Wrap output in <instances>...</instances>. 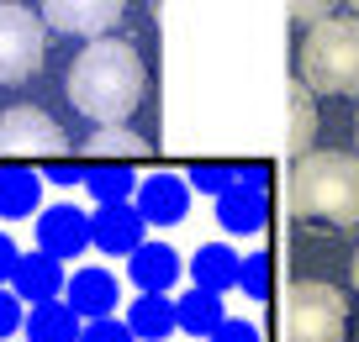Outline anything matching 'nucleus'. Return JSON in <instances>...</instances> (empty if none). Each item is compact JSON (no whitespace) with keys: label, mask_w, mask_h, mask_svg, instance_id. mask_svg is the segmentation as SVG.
Returning a JSON list of instances; mask_svg holds the SVG:
<instances>
[{"label":"nucleus","mask_w":359,"mask_h":342,"mask_svg":"<svg viewBox=\"0 0 359 342\" xmlns=\"http://www.w3.org/2000/svg\"><path fill=\"white\" fill-rule=\"evenodd\" d=\"M69 106L95 127H122L133 122V111L143 106V90H148V69L137 58L133 43L122 37H90L85 48L74 53L69 64Z\"/></svg>","instance_id":"f257e3e1"},{"label":"nucleus","mask_w":359,"mask_h":342,"mask_svg":"<svg viewBox=\"0 0 359 342\" xmlns=\"http://www.w3.org/2000/svg\"><path fill=\"white\" fill-rule=\"evenodd\" d=\"M291 206L312 227H333V232L359 227V158L354 153H306L291 174Z\"/></svg>","instance_id":"f03ea898"},{"label":"nucleus","mask_w":359,"mask_h":342,"mask_svg":"<svg viewBox=\"0 0 359 342\" xmlns=\"http://www.w3.org/2000/svg\"><path fill=\"white\" fill-rule=\"evenodd\" d=\"M302 79L317 95H359V16H327L306 32Z\"/></svg>","instance_id":"7ed1b4c3"},{"label":"nucleus","mask_w":359,"mask_h":342,"mask_svg":"<svg viewBox=\"0 0 359 342\" xmlns=\"http://www.w3.org/2000/svg\"><path fill=\"white\" fill-rule=\"evenodd\" d=\"M280 332L285 342H344L348 337L344 290L323 285V279H296L280 306Z\"/></svg>","instance_id":"20e7f679"},{"label":"nucleus","mask_w":359,"mask_h":342,"mask_svg":"<svg viewBox=\"0 0 359 342\" xmlns=\"http://www.w3.org/2000/svg\"><path fill=\"white\" fill-rule=\"evenodd\" d=\"M48 53V22L27 6L0 0V85H22L43 69Z\"/></svg>","instance_id":"39448f33"},{"label":"nucleus","mask_w":359,"mask_h":342,"mask_svg":"<svg viewBox=\"0 0 359 342\" xmlns=\"http://www.w3.org/2000/svg\"><path fill=\"white\" fill-rule=\"evenodd\" d=\"M69 137L64 127L37 106H6L0 111V164H22V158H64Z\"/></svg>","instance_id":"423d86ee"},{"label":"nucleus","mask_w":359,"mask_h":342,"mask_svg":"<svg viewBox=\"0 0 359 342\" xmlns=\"http://www.w3.org/2000/svg\"><path fill=\"white\" fill-rule=\"evenodd\" d=\"M127 0H37V16L48 22V32L64 37H111V27L122 22Z\"/></svg>","instance_id":"0eeeda50"},{"label":"nucleus","mask_w":359,"mask_h":342,"mask_svg":"<svg viewBox=\"0 0 359 342\" xmlns=\"http://www.w3.org/2000/svg\"><path fill=\"white\" fill-rule=\"evenodd\" d=\"M217 221L233 237H259L269 221V195H264V169H243L227 195H217Z\"/></svg>","instance_id":"6e6552de"},{"label":"nucleus","mask_w":359,"mask_h":342,"mask_svg":"<svg viewBox=\"0 0 359 342\" xmlns=\"http://www.w3.org/2000/svg\"><path fill=\"white\" fill-rule=\"evenodd\" d=\"M143 243H148V221L133 200L90 211V248H101L106 258H133V248H143Z\"/></svg>","instance_id":"1a4fd4ad"},{"label":"nucleus","mask_w":359,"mask_h":342,"mask_svg":"<svg viewBox=\"0 0 359 342\" xmlns=\"http://www.w3.org/2000/svg\"><path fill=\"white\" fill-rule=\"evenodd\" d=\"M32 227H37V248H43L48 258H64V264H69V258H79L90 248V211L69 206V200L37 211Z\"/></svg>","instance_id":"9d476101"},{"label":"nucleus","mask_w":359,"mask_h":342,"mask_svg":"<svg viewBox=\"0 0 359 342\" xmlns=\"http://www.w3.org/2000/svg\"><path fill=\"white\" fill-rule=\"evenodd\" d=\"M191 179L185 174H148V179H137V195H133V206L143 211V221L148 227H180V221L191 216Z\"/></svg>","instance_id":"9b49d317"},{"label":"nucleus","mask_w":359,"mask_h":342,"mask_svg":"<svg viewBox=\"0 0 359 342\" xmlns=\"http://www.w3.org/2000/svg\"><path fill=\"white\" fill-rule=\"evenodd\" d=\"M64 300H69L85 321L116 316V311H122V279H116L111 269H101V264L74 269V274H69V285H64Z\"/></svg>","instance_id":"f8f14e48"},{"label":"nucleus","mask_w":359,"mask_h":342,"mask_svg":"<svg viewBox=\"0 0 359 342\" xmlns=\"http://www.w3.org/2000/svg\"><path fill=\"white\" fill-rule=\"evenodd\" d=\"M127 279H133V290L169 295V290L185 279V258H180L169 243H154V237H148V243L133 248V258H127Z\"/></svg>","instance_id":"ddd939ff"},{"label":"nucleus","mask_w":359,"mask_h":342,"mask_svg":"<svg viewBox=\"0 0 359 342\" xmlns=\"http://www.w3.org/2000/svg\"><path fill=\"white\" fill-rule=\"evenodd\" d=\"M64 285H69L64 258H48L43 248H37V253H22V264H16V274H11V290L27 300V306L64 300Z\"/></svg>","instance_id":"4468645a"},{"label":"nucleus","mask_w":359,"mask_h":342,"mask_svg":"<svg viewBox=\"0 0 359 342\" xmlns=\"http://www.w3.org/2000/svg\"><path fill=\"white\" fill-rule=\"evenodd\" d=\"M285 111H291V127H285V158L302 164L306 153H317V90L306 85L302 74H291L285 85Z\"/></svg>","instance_id":"2eb2a0df"},{"label":"nucleus","mask_w":359,"mask_h":342,"mask_svg":"<svg viewBox=\"0 0 359 342\" xmlns=\"http://www.w3.org/2000/svg\"><path fill=\"white\" fill-rule=\"evenodd\" d=\"M238 269H243V253H233L227 243H201L191 258H185V274H191V285L212 290V295H227V290H238Z\"/></svg>","instance_id":"dca6fc26"},{"label":"nucleus","mask_w":359,"mask_h":342,"mask_svg":"<svg viewBox=\"0 0 359 342\" xmlns=\"http://www.w3.org/2000/svg\"><path fill=\"white\" fill-rule=\"evenodd\" d=\"M43 211V174L27 164H0V216L22 221Z\"/></svg>","instance_id":"f3484780"},{"label":"nucleus","mask_w":359,"mask_h":342,"mask_svg":"<svg viewBox=\"0 0 359 342\" xmlns=\"http://www.w3.org/2000/svg\"><path fill=\"white\" fill-rule=\"evenodd\" d=\"M222 321H227L222 295H212V290H201V285H191L185 295H175V327L185 332V337H212Z\"/></svg>","instance_id":"a211bd4d"},{"label":"nucleus","mask_w":359,"mask_h":342,"mask_svg":"<svg viewBox=\"0 0 359 342\" xmlns=\"http://www.w3.org/2000/svg\"><path fill=\"white\" fill-rule=\"evenodd\" d=\"M27 342H79L85 332V316H79L69 300H48V306H32L27 311Z\"/></svg>","instance_id":"6ab92c4d"},{"label":"nucleus","mask_w":359,"mask_h":342,"mask_svg":"<svg viewBox=\"0 0 359 342\" xmlns=\"http://www.w3.org/2000/svg\"><path fill=\"white\" fill-rule=\"evenodd\" d=\"M127 327H133L137 342H164L175 332V300L154 295V290H137V300H127Z\"/></svg>","instance_id":"aec40b11"},{"label":"nucleus","mask_w":359,"mask_h":342,"mask_svg":"<svg viewBox=\"0 0 359 342\" xmlns=\"http://www.w3.org/2000/svg\"><path fill=\"white\" fill-rule=\"evenodd\" d=\"M148 143L133 132V127H95V132L85 137V158L90 164H133V158H143Z\"/></svg>","instance_id":"412c9836"},{"label":"nucleus","mask_w":359,"mask_h":342,"mask_svg":"<svg viewBox=\"0 0 359 342\" xmlns=\"http://www.w3.org/2000/svg\"><path fill=\"white\" fill-rule=\"evenodd\" d=\"M85 190L95 206H116L137 195V174L133 164H85Z\"/></svg>","instance_id":"4be33fe9"},{"label":"nucleus","mask_w":359,"mask_h":342,"mask_svg":"<svg viewBox=\"0 0 359 342\" xmlns=\"http://www.w3.org/2000/svg\"><path fill=\"white\" fill-rule=\"evenodd\" d=\"M238 174L243 169H227V164H196V169H185V179H191V190H201V195H227V190L238 185Z\"/></svg>","instance_id":"5701e85b"},{"label":"nucleus","mask_w":359,"mask_h":342,"mask_svg":"<svg viewBox=\"0 0 359 342\" xmlns=\"http://www.w3.org/2000/svg\"><path fill=\"white\" fill-rule=\"evenodd\" d=\"M238 290H243L248 300H269V258H264V253H243Z\"/></svg>","instance_id":"b1692460"},{"label":"nucleus","mask_w":359,"mask_h":342,"mask_svg":"<svg viewBox=\"0 0 359 342\" xmlns=\"http://www.w3.org/2000/svg\"><path fill=\"white\" fill-rule=\"evenodd\" d=\"M27 311H32V306H27L11 285H0V342H11L16 332L27 327Z\"/></svg>","instance_id":"393cba45"},{"label":"nucleus","mask_w":359,"mask_h":342,"mask_svg":"<svg viewBox=\"0 0 359 342\" xmlns=\"http://www.w3.org/2000/svg\"><path fill=\"white\" fill-rule=\"evenodd\" d=\"M79 342H137V337H133V327H127L122 316H101V321H85Z\"/></svg>","instance_id":"a878e982"},{"label":"nucleus","mask_w":359,"mask_h":342,"mask_svg":"<svg viewBox=\"0 0 359 342\" xmlns=\"http://www.w3.org/2000/svg\"><path fill=\"white\" fill-rule=\"evenodd\" d=\"M285 16H291L296 27H317L333 16V0H285Z\"/></svg>","instance_id":"bb28decb"},{"label":"nucleus","mask_w":359,"mask_h":342,"mask_svg":"<svg viewBox=\"0 0 359 342\" xmlns=\"http://www.w3.org/2000/svg\"><path fill=\"white\" fill-rule=\"evenodd\" d=\"M206 342H259V327H254V321H243V316H227Z\"/></svg>","instance_id":"cd10ccee"},{"label":"nucleus","mask_w":359,"mask_h":342,"mask_svg":"<svg viewBox=\"0 0 359 342\" xmlns=\"http://www.w3.org/2000/svg\"><path fill=\"white\" fill-rule=\"evenodd\" d=\"M16 264H22V248L11 243V232H0V285H11Z\"/></svg>","instance_id":"c85d7f7f"},{"label":"nucleus","mask_w":359,"mask_h":342,"mask_svg":"<svg viewBox=\"0 0 359 342\" xmlns=\"http://www.w3.org/2000/svg\"><path fill=\"white\" fill-rule=\"evenodd\" d=\"M48 179H53V185H85V169H69V164H53V169H48Z\"/></svg>","instance_id":"c756f323"},{"label":"nucleus","mask_w":359,"mask_h":342,"mask_svg":"<svg viewBox=\"0 0 359 342\" xmlns=\"http://www.w3.org/2000/svg\"><path fill=\"white\" fill-rule=\"evenodd\" d=\"M354 290H359V253H354Z\"/></svg>","instance_id":"7c9ffc66"},{"label":"nucleus","mask_w":359,"mask_h":342,"mask_svg":"<svg viewBox=\"0 0 359 342\" xmlns=\"http://www.w3.org/2000/svg\"><path fill=\"white\" fill-rule=\"evenodd\" d=\"M344 6H354V11H359V0H344Z\"/></svg>","instance_id":"2f4dec72"},{"label":"nucleus","mask_w":359,"mask_h":342,"mask_svg":"<svg viewBox=\"0 0 359 342\" xmlns=\"http://www.w3.org/2000/svg\"><path fill=\"white\" fill-rule=\"evenodd\" d=\"M354 137H359V122H354Z\"/></svg>","instance_id":"473e14b6"}]
</instances>
